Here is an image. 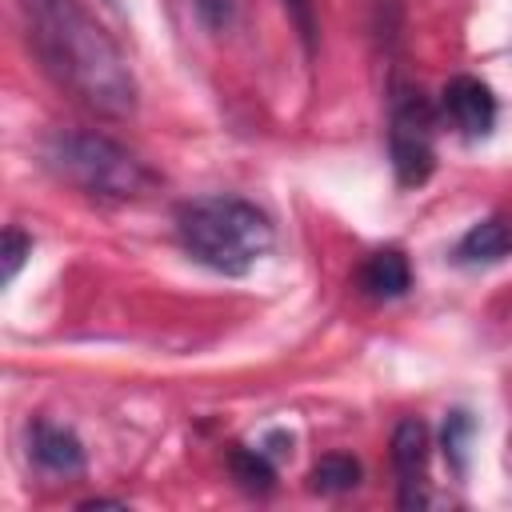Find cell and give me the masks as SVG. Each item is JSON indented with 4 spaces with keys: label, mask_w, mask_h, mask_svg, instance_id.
Returning <instances> with one entry per match:
<instances>
[{
    "label": "cell",
    "mask_w": 512,
    "mask_h": 512,
    "mask_svg": "<svg viewBox=\"0 0 512 512\" xmlns=\"http://www.w3.org/2000/svg\"><path fill=\"white\" fill-rule=\"evenodd\" d=\"M392 464L400 476V508H420L424 496V472H428V428L408 416L392 432Z\"/></svg>",
    "instance_id": "5"
},
{
    "label": "cell",
    "mask_w": 512,
    "mask_h": 512,
    "mask_svg": "<svg viewBox=\"0 0 512 512\" xmlns=\"http://www.w3.org/2000/svg\"><path fill=\"white\" fill-rule=\"evenodd\" d=\"M192 8L204 20V28H212V32H224L236 16V0H192Z\"/></svg>",
    "instance_id": "14"
},
{
    "label": "cell",
    "mask_w": 512,
    "mask_h": 512,
    "mask_svg": "<svg viewBox=\"0 0 512 512\" xmlns=\"http://www.w3.org/2000/svg\"><path fill=\"white\" fill-rule=\"evenodd\" d=\"M28 16V36L40 64L92 112L132 116L136 80L116 40L88 16L80 0H20Z\"/></svg>",
    "instance_id": "1"
},
{
    "label": "cell",
    "mask_w": 512,
    "mask_h": 512,
    "mask_svg": "<svg viewBox=\"0 0 512 512\" xmlns=\"http://www.w3.org/2000/svg\"><path fill=\"white\" fill-rule=\"evenodd\" d=\"M0 256H4V272H0V280H4V284H12V280H16V272L24 268V260L32 256V236H24L16 224H12V228H4V248H0Z\"/></svg>",
    "instance_id": "13"
},
{
    "label": "cell",
    "mask_w": 512,
    "mask_h": 512,
    "mask_svg": "<svg viewBox=\"0 0 512 512\" xmlns=\"http://www.w3.org/2000/svg\"><path fill=\"white\" fill-rule=\"evenodd\" d=\"M432 128L436 116L428 108V100L420 92H408L396 100L392 108V132H388V152H392V168L396 180L404 188H416L432 176L436 152H432Z\"/></svg>",
    "instance_id": "4"
},
{
    "label": "cell",
    "mask_w": 512,
    "mask_h": 512,
    "mask_svg": "<svg viewBox=\"0 0 512 512\" xmlns=\"http://www.w3.org/2000/svg\"><path fill=\"white\" fill-rule=\"evenodd\" d=\"M408 284H412V272H408V256L400 248H380L360 268V288L372 300H396L408 292Z\"/></svg>",
    "instance_id": "9"
},
{
    "label": "cell",
    "mask_w": 512,
    "mask_h": 512,
    "mask_svg": "<svg viewBox=\"0 0 512 512\" xmlns=\"http://www.w3.org/2000/svg\"><path fill=\"white\" fill-rule=\"evenodd\" d=\"M28 456L48 476H80L84 472V448H80L76 432L60 428L52 420H36L28 428Z\"/></svg>",
    "instance_id": "7"
},
{
    "label": "cell",
    "mask_w": 512,
    "mask_h": 512,
    "mask_svg": "<svg viewBox=\"0 0 512 512\" xmlns=\"http://www.w3.org/2000/svg\"><path fill=\"white\" fill-rule=\"evenodd\" d=\"M508 252H512V216H504V212L472 224L456 244V260L460 264H496Z\"/></svg>",
    "instance_id": "8"
},
{
    "label": "cell",
    "mask_w": 512,
    "mask_h": 512,
    "mask_svg": "<svg viewBox=\"0 0 512 512\" xmlns=\"http://www.w3.org/2000/svg\"><path fill=\"white\" fill-rule=\"evenodd\" d=\"M228 472H232V480L244 488V492H272L276 488V468H272V460H268V452L264 448H244V444H236L232 452H228Z\"/></svg>",
    "instance_id": "10"
},
{
    "label": "cell",
    "mask_w": 512,
    "mask_h": 512,
    "mask_svg": "<svg viewBox=\"0 0 512 512\" xmlns=\"http://www.w3.org/2000/svg\"><path fill=\"white\" fill-rule=\"evenodd\" d=\"M360 484V464L352 456H320L308 472V488L312 492H324V496H340V492H352Z\"/></svg>",
    "instance_id": "11"
},
{
    "label": "cell",
    "mask_w": 512,
    "mask_h": 512,
    "mask_svg": "<svg viewBox=\"0 0 512 512\" xmlns=\"http://www.w3.org/2000/svg\"><path fill=\"white\" fill-rule=\"evenodd\" d=\"M292 12H296V24H300V36L312 40V16H308V0H284Z\"/></svg>",
    "instance_id": "15"
},
{
    "label": "cell",
    "mask_w": 512,
    "mask_h": 512,
    "mask_svg": "<svg viewBox=\"0 0 512 512\" xmlns=\"http://www.w3.org/2000/svg\"><path fill=\"white\" fill-rule=\"evenodd\" d=\"M40 160L56 180L100 200H136L152 184L148 168L128 148L88 128H56L40 144Z\"/></svg>",
    "instance_id": "3"
},
{
    "label": "cell",
    "mask_w": 512,
    "mask_h": 512,
    "mask_svg": "<svg viewBox=\"0 0 512 512\" xmlns=\"http://www.w3.org/2000/svg\"><path fill=\"white\" fill-rule=\"evenodd\" d=\"M176 236L184 252L212 272L244 276L272 252V220L240 196H196L176 208Z\"/></svg>",
    "instance_id": "2"
},
{
    "label": "cell",
    "mask_w": 512,
    "mask_h": 512,
    "mask_svg": "<svg viewBox=\"0 0 512 512\" xmlns=\"http://www.w3.org/2000/svg\"><path fill=\"white\" fill-rule=\"evenodd\" d=\"M468 440H472V420L468 412H452L448 424H444V456L452 460V468L464 476L468 468Z\"/></svg>",
    "instance_id": "12"
},
{
    "label": "cell",
    "mask_w": 512,
    "mask_h": 512,
    "mask_svg": "<svg viewBox=\"0 0 512 512\" xmlns=\"http://www.w3.org/2000/svg\"><path fill=\"white\" fill-rule=\"evenodd\" d=\"M444 112L464 136H488L496 124V100L476 76H452L444 84Z\"/></svg>",
    "instance_id": "6"
}]
</instances>
